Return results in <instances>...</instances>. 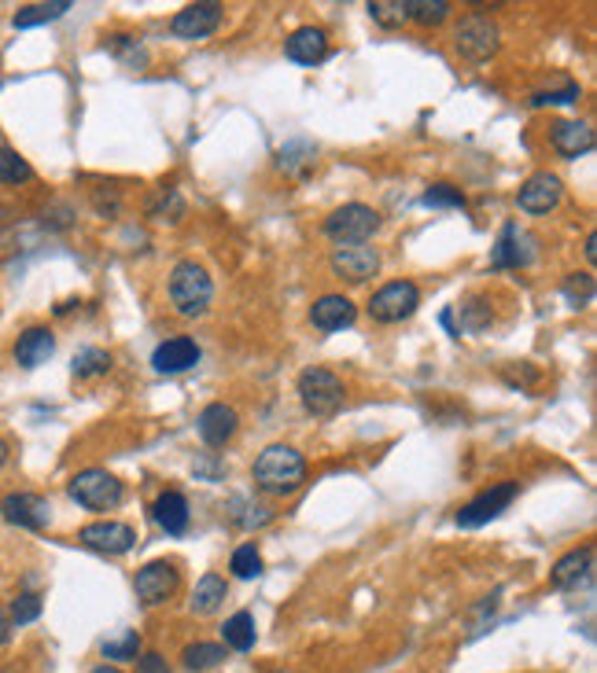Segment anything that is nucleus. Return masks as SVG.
Wrapping results in <instances>:
<instances>
[{"instance_id": "1", "label": "nucleus", "mask_w": 597, "mask_h": 673, "mask_svg": "<svg viewBox=\"0 0 597 673\" xmlns=\"http://www.w3.org/2000/svg\"><path fill=\"white\" fill-rule=\"evenodd\" d=\"M251 478H255L262 494L288 497L306 483V456L292 446H270L258 453L255 467H251Z\"/></svg>"}, {"instance_id": "2", "label": "nucleus", "mask_w": 597, "mask_h": 673, "mask_svg": "<svg viewBox=\"0 0 597 673\" xmlns=\"http://www.w3.org/2000/svg\"><path fill=\"white\" fill-rule=\"evenodd\" d=\"M211 298H214V284H211L207 269L193 258L177 261V266L170 269V303H174L177 314L196 320L211 309Z\"/></svg>"}, {"instance_id": "3", "label": "nucleus", "mask_w": 597, "mask_h": 673, "mask_svg": "<svg viewBox=\"0 0 597 673\" xmlns=\"http://www.w3.org/2000/svg\"><path fill=\"white\" fill-rule=\"evenodd\" d=\"M295 390L310 416H336L343 408V398H348L343 379L329 368H306L303 376H298Z\"/></svg>"}, {"instance_id": "4", "label": "nucleus", "mask_w": 597, "mask_h": 673, "mask_svg": "<svg viewBox=\"0 0 597 673\" xmlns=\"http://www.w3.org/2000/svg\"><path fill=\"white\" fill-rule=\"evenodd\" d=\"M67 494L89 512H111L123 504V483L111 472H104V467H86V472H78L67 483Z\"/></svg>"}, {"instance_id": "5", "label": "nucleus", "mask_w": 597, "mask_h": 673, "mask_svg": "<svg viewBox=\"0 0 597 673\" xmlns=\"http://www.w3.org/2000/svg\"><path fill=\"white\" fill-rule=\"evenodd\" d=\"M380 228V214L365 202H348V207L332 210L325 218V236L332 244L351 247V244H369Z\"/></svg>"}, {"instance_id": "6", "label": "nucleus", "mask_w": 597, "mask_h": 673, "mask_svg": "<svg viewBox=\"0 0 597 673\" xmlns=\"http://www.w3.org/2000/svg\"><path fill=\"white\" fill-rule=\"evenodd\" d=\"M417 306H421V287L413 280H391L369 298V317L376 324H402L417 314Z\"/></svg>"}, {"instance_id": "7", "label": "nucleus", "mask_w": 597, "mask_h": 673, "mask_svg": "<svg viewBox=\"0 0 597 673\" xmlns=\"http://www.w3.org/2000/svg\"><path fill=\"white\" fill-rule=\"evenodd\" d=\"M453 44H458L461 59H469V63H487L495 52H498V27L491 16H480V11H472V16H464L458 22V30H453Z\"/></svg>"}, {"instance_id": "8", "label": "nucleus", "mask_w": 597, "mask_h": 673, "mask_svg": "<svg viewBox=\"0 0 597 673\" xmlns=\"http://www.w3.org/2000/svg\"><path fill=\"white\" fill-rule=\"evenodd\" d=\"M517 494H520V483H495V486H487L483 494H476L469 504H461L458 526H464V531H476V526L498 519V515L506 512L512 501H517Z\"/></svg>"}, {"instance_id": "9", "label": "nucleus", "mask_w": 597, "mask_h": 673, "mask_svg": "<svg viewBox=\"0 0 597 673\" xmlns=\"http://www.w3.org/2000/svg\"><path fill=\"white\" fill-rule=\"evenodd\" d=\"M177 585H182V571H177V563H170V560H151V563H145V567L137 571V578H134L137 600H140L145 607L166 604V600L177 593Z\"/></svg>"}, {"instance_id": "10", "label": "nucleus", "mask_w": 597, "mask_h": 673, "mask_svg": "<svg viewBox=\"0 0 597 673\" xmlns=\"http://www.w3.org/2000/svg\"><path fill=\"white\" fill-rule=\"evenodd\" d=\"M0 515H4V523L38 534L52 523V504L41 494H27V489H22V494H8L0 501Z\"/></svg>"}, {"instance_id": "11", "label": "nucleus", "mask_w": 597, "mask_h": 673, "mask_svg": "<svg viewBox=\"0 0 597 673\" xmlns=\"http://www.w3.org/2000/svg\"><path fill=\"white\" fill-rule=\"evenodd\" d=\"M78 541L92 552H104V556H123L137 545V531L129 523H115V519H100L89 523L78 531Z\"/></svg>"}, {"instance_id": "12", "label": "nucleus", "mask_w": 597, "mask_h": 673, "mask_svg": "<svg viewBox=\"0 0 597 673\" xmlns=\"http://www.w3.org/2000/svg\"><path fill=\"white\" fill-rule=\"evenodd\" d=\"M332 273L348 284H365L369 276L380 273V250L369 244H351L332 250Z\"/></svg>"}, {"instance_id": "13", "label": "nucleus", "mask_w": 597, "mask_h": 673, "mask_svg": "<svg viewBox=\"0 0 597 673\" xmlns=\"http://www.w3.org/2000/svg\"><path fill=\"white\" fill-rule=\"evenodd\" d=\"M560 199H565V185H560V177H554V174H531L517 191V207L523 214H535V218L557 210Z\"/></svg>"}, {"instance_id": "14", "label": "nucleus", "mask_w": 597, "mask_h": 673, "mask_svg": "<svg viewBox=\"0 0 597 673\" xmlns=\"http://www.w3.org/2000/svg\"><path fill=\"white\" fill-rule=\"evenodd\" d=\"M222 4H188L170 19V33L182 41H203L222 27Z\"/></svg>"}, {"instance_id": "15", "label": "nucleus", "mask_w": 597, "mask_h": 673, "mask_svg": "<svg viewBox=\"0 0 597 673\" xmlns=\"http://www.w3.org/2000/svg\"><path fill=\"white\" fill-rule=\"evenodd\" d=\"M535 258V239L528 232H520V225H506L498 236V244L491 250V266L495 269H523L531 266Z\"/></svg>"}, {"instance_id": "16", "label": "nucleus", "mask_w": 597, "mask_h": 673, "mask_svg": "<svg viewBox=\"0 0 597 673\" xmlns=\"http://www.w3.org/2000/svg\"><path fill=\"white\" fill-rule=\"evenodd\" d=\"M193 365H199V346L188 335H174V339L155 346L151 354V368L163 372V376H177V372H188Z\"/></svg>"}, {"instance_id": "17", "label": "nucleus", "mask_w": 597, "mask_h": 673, "mask_svg": "<svg viewBox=\"0 0 597 673\" xmlns=\"http://www.w3.org/2000/svg\"><path fill=\"white\" fill-rule=\"evenodd\" d=\"M196 427H199V438L207 442L211 449H222L225 442L236 435V427H241V416H236V408H229L225 402H214L199 413Z\"/></svg>"}, {"instance_id": "18", "label": "nucleus", "mask_w": 597, "mask_h": 673, "mask_svg": "<svg viewBox=\"0 0 597 673\" xmlns=\"http://www.w3.org/2000/svg\"><path fill=\"white\" fill-rule=\"evenodd\" d=\"M358 317V309L348 295H321L314 306H310V324L317 331H343L351 328Z\"/></svg>"}, {"instance_id": "19", "label": "nucleus", "mask_w": 597, "mask_h": 673, "mask_svg": "<svg viewBox=\"0 0 597 673\" xmlns=\"http://www.w3.org/2000/svg\"><path fill=\"white\" fill-rule=\"evenodd\" d=\"M554 585L557 588H579V585H590L594 582V545H583L568 556H560L554 563Z\"/></svg>"}, {"instance_id": "20", "label": "nucleus", "mask_w": 597, "mask_h": 673, "mask_svg": "<svg viewBox=\"0 0 597 673\" xmlns=\"http://www.w3.org/2000/svg\"><path fill=\"white\" fill-rule=\"evenodd\" d=\"M56 354V335L45 324H33L16 339V365L19 368H41Z\"/></svg>"}, {"instance_id": "21", "label": "nucleus", "mask_w": 597, "mask_h": 673, "mask_svg": "<svg viewBox=\"0 0 597 673\" xmlns=\"http://www.w3.org/2000/svg\"><path fill=\"white\" fill-rule=\"evenodd\" d=\"M284 52H288L292 63L314 67L329 56V33L317 27H298L288 41H284Z\"/></svg>"}, {"instance_id": "22", "label": "nucleus", "mask_w": 597, "mask_h": 673, "mask_svg": "<svg viewBox=\"0 0 597 673\" xmlns=\"http://www.w3.org/2000/svg\"><path fill=\"white\" fill-rule=\"evenodd\" d=\"M151 515H155V523L174 537L188 531V501H185V494H177V489H166V494L151 504Z\"/></svg>"}, {"instance_id": "23", "label": "nucleus", "mask_w": 597, "mask_h": 673, "mask_svg": "<svg viewBox=\"0 0 597 673\" xmlns=\"http://www.w3.org/2000/svg\"><path fill=\"white\" fill-rule=\"evenodd\" d=\"M554 148L557 155H565V159H579V155L594 151V129L587 122H557Z\"/></svg>"}, {"instance_id": "24", "label": "nucleus", "mask_w": 597, "mask_h": 673, "mask_svg": "<svg viewBox=\"0 0 597 673\" xmlns=\"http://www.w3.org/2000/svg\"><path fill=\"white\" fill-rule=\"evenodd\" d=\"M255 641H258V630H255V615H251V611H236V615L225 618L222 647H233V652H251Z\"/></svg>"}, {"instance_id": "25", "label": "nucleus", "mask_w": 597, "mask_h": 673, "mask_svg": "<svg viewBox=\"0 0 597 673\" xmlns=\"http://www.w3.org/2000/svg\"><path fill=\"white\" fill-rule=\"evenodd\" d=\"M229 596V585L218 574H203L193 600H188V607H193V615H214V611L222 607V600Z\"/></svg>"}, {"instance_id": "26", "label": "nucleus", "mask_w": 597, "mask_h": 673, "mask_svg": "<svg viewBox=\"0 0 597 673\" xmlns=\"http://www.w3.org/2000/svg\"><path fill=\"white\" fill-rule=\"evenodd\" d=\"M70 11V0H45V4H27L16 11V19H11V27L16 30H30V27H45V22H56L63 19Z\"/></svg>"}, {"instance_id": "27", "label": "nucleus", "mask_w": 597, "mask_h": 673, "mask_svg": "<svg viewBox=\"0 0 597 673\" xmlns=\"http://www.w3.org/2000/svg\"><path fill=\"white\" fill-rule=\"evenodd\" d=\"M314 143L310 140H292V143H284L281 148V155H277V166L288 177H306L310 170H314Z\"/></svg>"}, {"instance_id": "28", "label": "nucleus", "mask_w": 597, "mask_h": 673, "mask_svg": "<svg viewBox=\"0 0 597 673\" xmlns=\"http://www.w3.org/2000/svg\"><path fill=\"white\" fill-rule=\"evenodd\" d=\"M70 372H75L78 379H100L111 372V354L100 350V346H86V350H78L75 360H70Z\"/></svg>"}, {"instance_id": "29", "label": "nucleus", "mask_w": 597, "mask_h": 673, "mask_svg": "<svg viewBox=\"0 0 597 673\" xmlns=\"http://www.w3.org/2000/svg\"><path fill=\"white\" fill-rule=\"evenodd\" d=\"M182 659H185V666L193 670V673H207V670L225 663V647L222 644H211V641H196V644L185 647Z\"/></svg>"}, {"instance_id": "30", "label": "nucleus", "mask_w": 597, "mask_h": 673, "mask_svg": "<svg viewBox=\"0 0 597 673\" xmlns=\"http://www.w3.org/2000/svg\"><path fill=\"white\" fill-rule=\"evenodd\" d=\"M447 0H405V19L417 22V27H439V22H447Z\"/></svg>"}, {"instance_id": "31", "label": "nucleus", "mask_w": 597, "mask_h": 673, "mask_svg": "<svg viewBox=\"0 0 597 673\" xmlns=\"http://www.w3.org/2000/svg\"><path fill=\"white\" fill-rule=\"evenodd\" d=\"M33 180V166L16 148H0V185H27Z\"/></svg>"}, {"instance_id": "32", "label": "nucleus", "mask_w": 597, "mask_h": 673, "mask_svg": "<svg viewBox=\"0 0 597 673\" xmlns=\"http://www.w3.org/2000/svg\"><path fill=\"white\" fill-rule=\"evenodd\" d=\"M41 596L38 593H19L16 600H11V607H8V618H11V626H30V622H38L41 618Z\"/></svg>"}, {"instance_id": "33", "label": "nucleus", "mask_w": 597, "mask_h": 673, "mask_svg": "<svg viewBox=\"0 0 597 673\" xmlns=\"http://www.w3.org/2000/svg\"><path fill=\"white\" fill-rule=\"evenodd\" d=\"M424 207H435V210H464V191L453 188V185H432L421 196Z\"/></svg>"}, {"instance_id": "34", "label": "nucleus", "mask_w": 597, "mask_h": 673, "mask_svg": "<svg viewBox=\"0 0 597 673\" xmlns=\"http://www.w3.org/2000/svg\"><path fill=\"white\" fill-rule=\"evenodd\" d=\"M229 571L236 574V578H244V582H251V578H258L262 574V556H258V548L251 545H241L233 552V560H229Z\"/></svg>"}, {"instance_id": "35", "label": "nucleus", "mask_w": 597, "mask_h": 673, "mask_svg": "<svg viewBox=\"0 0 597 673\" xmlns=\"http://www.w3.org/2000/svg\"><path fill=\"white\" fill-rule=\"evenodd\" d=\"M369 16H373V22H380V27H388V30L410 22V19H405V0H373V4H369Z\"/></svg>"}, {"instance_id": "36", "label": "nucleus", "mask_w": 597, "mask_h": 673, "mask_svg": "<svg viewBox=\"0 0 597 673\" xmlns=\"http://www.w3.org/2000/svg\"><path fill=\"white\" fill-rule=\"evenodd\" d=\"M565 298L576 309H587L594 303V276L590 273H571L565 280Z\"/></svg>"}, {"instance_id": "37", "label": "nucleus", "mask_w": 597, "mask_h": 673, "mask_svg": "<svg viewBox=\"0 0 597 673\" xmlns=\"http://www.w3.org/2000/svg\"><path fill=\"white\" fill-rule=\"evenodd\" d=\"M458 309H461V328H458V335H461V331H483L487 324H491V306H487L483 298H469V303H461Z\"/></svg>"}, {"instance_id": "38", "label": "nucleus", "mask_w": 597, "mask_h": 673, "mask_svg": "<svg viewBox=\"0 0 597 673\" xmlns=\"http://www.w3.org/2000/svg\"><path fill=\"white\" fill-rule=\"evenodd\" d=\"M148 214L155 221H177L185 214V202H182V196H177L174 188H163L159 196H155L151 207H148Z\"/></svg>"}, {"instance_id": "39", "label": "nucleus", "mask_w": 597, "mask_h": 673, "mask_svg": "<svg viewBox=\"0 0 597 673\" xmlns=\"http://www.w3.org/2000/svg\"><path fill=\"white\" fill-rule=\"evenodd\" d=\"M104 659H140V633L126 630L118 641H107L104 644Z\"/></svg>"}, {"instance_id": "40", "label": "nucleus", "mask_w": 597, "mask_h": 673, "mask_svg": "<svg viewBox=\"0 0 597 673\" xmlns=\"http://www.w3.org/2000/svg\"><path fill=\"white\" fill-rule=\"evenodd\" d=\"M111 52H115L118 59H126L129 67H145V63H148V56L140 52V44H137L134 38H126V33L111 38Z\"/></svg>"}, {"instance_id": "41", "label": "nucleus", "mask_w": 597, "mask_h": 673, "mask_svg": "<svg viewBox=\"0 0 597 673\" xmlns=\"http://www.w3.org/2000/svg\"><path fill=\"white\" fill-rule=\"evenodd\" d=\"M579 96H583L579 81H565V89H560V92H539L531 103H535V107H546V103H576Z\"/></svg>"}, {"instance_id": "42", "label": "nucleus", "mask_w": 597, "mask_h": 673, "mask_svg": "<svg viewBox=\"0 0 597 673\" xmlns=\"http://www.w3.org/2000/svg\"><path fill=\"white\" fill-rule=\"evenodd\" d=\"M137 673H174V670H170V663H166L159 652H145V655L137 659Z\"/></svg>"}, {"instance_id": "43", "label": "nucleus", "mask_w": 597, "mask_h": 673, "mask_svg": "<svg viewBox=\"0 0 597 673\" xmlns=\"http://www.w3.org/2000/svg\"><path fill=\"white\" fill-rule=\"evenodd\" d=\"M8 641H11V618H8V611L0 607V647H8Z\"/></svg>"}, {"instance_id": "44", "label": "nucleus", "mask_w": 597, "mask_h": 673, "mask_svg": "<svg viewBox=\"0 0 597 673\" xmlns=\"http://www.w3.org/2000/svg\"><path fill=\"white\" fill-rule=\"evenodd\" d=\"M583 250H587V261H594V258H597V236H594V232L587 236V247H583Z\"/></svg>"}, {"instance_id": "45", "label": "nucleus", "mask_w": 597, "mask_h": 673, "mask_svg": "<svg viewBox=\"0 0 597 673\" xmlns=\"http://www.w3.org/2000/svg\"><path fill=\"white\" fill-rule=\"evenodd\" d=\"M89 673H123V670H118V666H107V663H104V666H92Z\"/></svg>"}, {"instance_id": "46", "label": "nucleus", "mask_w": 597, "mask_h": 673, "mask_svg": "<svg viewBox=\"0 0 597 673\" xmlns=\"http://www.w3.org/2000/svg\"><path fill=\"white\" fill-rule=\"evenodd\" d=\"M4 464H8V442L0 438V467H4Z\"/></svg>"}, {"instance_id": "47", "label": "nucleus", "mask_w": 597, "mask_h": 673, "mask_svg": "<svg viewBox=\"0 0 597 673\" xmlns=\"http://www.w3.org/2000/svg\"><path fill=\"white\" fill-rule=\"evenodd\" d=\"M0 148H4V133H0Z\"/></svg>"}, {"instance_id": "48", "label": "nucleus", "mask_w": 597, "mask_h": 673, "mask_svg": "<svg viewBox=\"0 0 597 673\" xmlns=\"http://www.w3.org/2000/svg\"><path fill=\"white\" fill-rule=\"evenodd\" d=\"M273 673H284V670H273Z\"/></svg>"}]
</instances>
